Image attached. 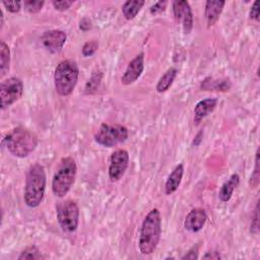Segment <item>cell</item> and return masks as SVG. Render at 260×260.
Returning a JSON list of instances; mask_svg holds the SVG:
<instances>
[{"label": "cell", "instance_id": "277c9868", "mask_svg": "<svg viewBox=\"0 0 260 260\" xmlns=\"http://www.w3.org/2000/svg\"><path fill=\"white\" fill-rule=\"evenodd\" d=\"M79 75V69L73 60L61 61L54 72V84L57 93L67 96L74 90Z\"/></svg>", "mask_w": 260, "mask_h": 260}, {"label": "cell", "instance_id": "4fadbf2b", "mask_svg": "<svg viewBox=\"0 0 260 260\" xmlns=\"http://www.w3.org/2000/svg\"><path fill=\"white\" fill-rule=\"evenodd\" d=\"M207 219V214L202 208H193L186 216L184 221V226L187 231L191 233L199 232L205 224Z\"/></svg>", "mask_w": 260, "mask_h": 260}, {"label": "cell", "instance_id": "603a6c76", "mask_svg": "<svg viewBox=\"0 0 260 260\" xmlns=\"http://www.w3.org/2000/svg\"><path fill=\"white\" fill-rule=\"evenodd\" d=\"M259 182H260V169H259V148H258L255 155V167L250 177L249 185L251 188H257L259 185Z\"/></svg>", "mask_w": 260, "mask_h": 260}, {"label": "cell", "instance_id": "4316f807", "mask_svg": "<svg viewBox=\"0 0 260 260\" xmlns=\"http://www.w3.org/2000/svg\"><path fill=\"white\" fill-rule=\"evenodd\" d=\"M99 48V43L96 41H88L82 47V55L85 57L93 55Z\"/></svg>", "mask_w": 260, "mask_h": 260}, {"label": "cell", "instance_id": "484cf974", "mask_svg": "<svg viewBox=\"0 0 260 260\" xmlns=\"http://www.w3.org/2000/svg\"><path fill=\"white\" fill-rule=\"evenodd\" d=\"M250 232L254 235H258V233H259V204H258V201L256 203L255 210H254V213L252 215Z\"/></svg>", "mask_w": 260, "mask_h": 260}, {"label": "cell", "instance_id": "4dcf8cb0", "mask_svg": "<svg viewBox=\"0 0 260 260\" xmlns=\"http://www.w3.org/2000/svg\"><path fill=\"white\" fill-rule=\"evenodd\" d=\"M198 258V246H194L192 249H190L181 259H190V260H195Z\"/></svg>", "mask_w": 260, "mask_h": 260}, {"label": "cell", "instance_id": "5bb4252c", "mask_svg": "<svg viewBox=\"0 0 260 260\" xmlns=\"http://www.w3.org/2000/svg\"><path fill=\"white\" fill-rule=\"evenodd\" d=\"M224 5H225L224 1H218V0L206 1L204 14H205V18H206L208 27L214 25L215 22L218 20Z\"/></svg>", "mask_w": 260, "mask_h": 260}, {"label": "cell", "instance_id": "9a60e30c", "mask_svg": "<svg viewBox=\"0 0 260 260\" xmlns=\"http://www.w3.org/2000/svg\"><path fill=\"white\" fill-rule=\"evenodd\" d=\"M184 174V167L182 164L177 165L175 169L172 171V173L169 175L166 184H165V191L167 195H171L174 192H176L181 185L182 178Z\"/></svg>", "mask_w": 260, "mask_h": 260}, {"label": "cell", "instance_id": "5b68a950", "mask_svg": "<svg viewBox=\"0 0 260 260\" xmlns=\"http://www.w3.org/2000/svg\"><path fill=\"white\" fill-rule=\"evenodd\" d=\"M76 173L75 160L70 156L63 157L52 180V191L56 197L62 198L69 192L74 183Z\"/></svg>", "mask_w": 260, "mask_h": 260}, {"label": "cell", "instance_id": "44dd1931", "mask_svg": "<svg viewBox=\"0 0 260 260\" xmlns=\"http://www.w3.org/2000/svg\"><path fill=\"white\" fill-rule=\"evenodd\" d=\"M10 66V51L8 46L1 41L0 43V73L3 77L8 71Z\"/></svg>", "mask_w": 260, "mask_h": 260}, {"label": "cell", "instance_id": "d6a6232c", "mask_svg": "<svg viewBox=\"0 0 260 260\" xmlns=\"http://www.w3.org/2000/svg\"><path fill=\"white\" fill-rule=\"evenodd\" d=\"M90 27H91V21H90L88 18L84 17V18H82V19L80 20V22H79V28H80L81 30L86 31V30H88Z\"/></svg>", "mask_w": 260, "mask_h": 260}, {"label": "cell", "instance_id": "836d02e7", "mask_svg": "<svg viewBox=\"0 0 260 260\" xmlns=\"http://www.w3.org/2000/svg\"><path fill=\"white\" fill-rule=\"evenodd\" d=\"M203 259H221V255L217 251H210L203 255Z\"/></svg>", "mask_w": 260, "mask_h": 260}, {"label": "cell", "instance_id": "ba28073f", "mask_svg": "<svg viewBox=\"0 0 260 260\" xmlns=\"http://www.w3.org/2000/svg\"><path fill=\"white\" fill-rule=\"evenodd\" d=\"M23 93V83L17 77H10L1 83V109L4 110L18 101Z\"/></svg>", "mask_w": 260, "mask_h": 260}, {"label": "cell", "instance_id": "d4e9b609", "mask_svg": "<svg viewBox=\"0 0 260 260\" xmlns=\"http://www.w3.org/2000/svg\"><path fill=\"white\" fill-rule=\"evenodd\" d=\"M45 2L44 1H35V0H27L23 2L25 10L29 13H38L43 8Z\"/></svg>", "mask_w": 260, "mask_h": 260}, {"label": "cell", "instance_id": "d6986e66", "mask_svg": "<svg viewBox=\"0 0 260 260\" xmlns=\"http://www.w3.org/2000/svg\"><path fill=\"white\" fill-rule=\"evenodd\" d=\"M177 73H178V70L174 67L168 69L162 75L161 77L159 78V80L157 81V84H156V91L157 92H165L167 91L173 84L176 76H177Z\"/></svg>", "mask_w": 260, "mask_h": 260}, {"label": "cell", "instance_id": "1f68e13d", "mask_svg": "<svg viewBox=\"0 0 260 260\" xmlns=\"http://www.w3.org/2000/svg\"><path fill=\"white\" fill-rule=\"evenodd\" d=\"M250 18L254 19L256 21L259 20V7H258V1H255L250 9Z\"/></svg>", "mask_w": 260, "mask_h": 260}, {"label": "cell", "instance_id": "cb8c5ba5", "mask_svg": "<svg viewBox=\"0 0 260 260\" xmlns=\"http://www.w3.org/2000/svg\"><path fill=\"white\" fill-rule=\"evenodd\" d=\"M101 78H102V74L99 72V73H95V74H92L91 78L88 80V82L86 83V86H85V93H92L94 90H96V88L99 87L100 85V82H101Z\"/></svg>", "mask_w": 260, "mask_h": 260}, {"label": "cell", "instance_id": "8fae6325", "mask_svg": "<svg viewBox=\"0 0 260 260\" xmlns=\"http://www.w3.org/2000/svg\"><path fill=\"white\" fill-rule=\"evenodd\" d=\"M144 69V54L139 53L128 64L125 72L121 77V82L124 85H129L135 82L141 75Z\"/></svg>", "mask_w": 260, "mask_h": 260}, {"label": "cell", "instance_id": "ffe728a7", "mask_svg": "<svg viewBox=\"0 0 260 260\" xmlns=\"http://www.w3.org/2000/svg\"><path fill=\"white\" fill-rule=\"evenodd\" d=\"M231 87V82L229 79H213V78H205L201 83V88L205 90H221L226 91Z\"/></svg>", "mask_w": 260, "mask_h": 260}, {"label": "cell", "instance_id": "52a82bcc", "mask_svg": "<svg viewBox=\"0 0 260 260\" xmlns=\"http://www.w3.org/2000/svg\"><path fill=\"white\" fill-rule=\"evenodd\" d=\"M128 138V129L119 124H102L94 134V140L100 145L113 147L123 143Z\"/></svg>", "mask_w": 260, "mask_h": 260}, {"label": "cell", "instance_id": "3957f363", "mask_svg": "<svg viewBox=\"0 0 260 260\" xmlns=\"http://www.w3.org/2000/svg\"><path fill=\"white\" fill-rule=\"evenodd\" d=\"M37 135L23 127H16L9 131L3 138L7 150L16 157H25L38 145Z\"/></svg>", "mask_w": 260, "mask_h": 260}, {"label": "cell", "instance_id": "7c38bea8", "mask_svg": "<svg viewBox=\"0 0 260 260\" xmlns=\"http://www.w3.org/2000/svg\"><path fill=\"white\" fill-rule=\"evenodd\" d=\"M67 36L63 30L51 29L44 32L42 36V43L44 47L51 53L55 54L62 50L66 43Z\"/></svg>", "mask_w": 260, "mask_h": 260}, {"label": "cell", "instance_id": "2e32d148", "mask_svg": "<svg viewBox=\"0 0 260 260\" xmlns=\"http://www.w3.org/2000/svg\"><path fill=\"white\" fill-rule=\"evenodd\" d=\"M217 105V100L216 99H205L200 102H198L194 108V115L195 118L194 120L196 122H199L206 116H208L210 113L214 111Z\"/></svg>", "mask_w": 260, "mask_h": 260}, {"label": "cell", "instance_id": "7a4b0ae2", "mask_svg": "<svg viewBox=\"0 0 260 260\" xmlns=\"http://www.w3.org/2000/svg\"><path fill=\"white\" fill-rule=\"evenodd\" d=\"M46 190V173L40 164L29 167L24 186V203L31 208L38 207L44 199Z\"/></svg>", "mask_w": 260, "mask_h": 260}, {"label": "cell", "instance_id": "f546056e", "mask_svg": "<svg viewBox=\"0 0 260 260\" xmlns=\"http://www.w3.org/2000/svg\"><path fill=\"white\" fill-rule=\"evenodd\" d=\"M3 6L11 13H16L18 12L20 9H21V4L22 2L20 1H12V2H7V1H4L3 3Z\"/></svg>", "mask_w": 260, "mask_h": 260}, {"label": "cell", "instance_id": "30bf717a", "mask_svg": "<svg viewBox=\"0 0 260 260\" xmlns=\"http://www.w3.org/2000/svg\"><path fill=\"white\" fill-rule=\"evenodd\" d=\"M173 11L175 18L183 26L186 35L190 34L193 28V13L188 1L180 0L173 2Z\"/></svg>", "mask_w": 260, "mask_h": 260}, {"label": "cell", "instance_id": "e0dca14e", "mask_svg": "<svg viewBox=\"0 0 260 260\" xmlns=\"http://www.w3.org/2000/svg\"><path fill=\"white\" fill-rule=\"evenodd\" d=\"M240 183V177L238 174H233L220 187L218 192V197L222 202H226L232 198L235 189Z\"/></svg>", "mask_w": 260, "mask_h": 260}, {"label": "cell", "instance_id": "9c48e42d", "mask_svg": "<svg viewBox=\"0 0 260 260\" xmlns=\"http://www.w3.org/2000/svg\"><path fill=\"white\" fill-rule=\"evenodd\" d=\"M129 165V153L125 149H117L111 154L109 165V178L112 182L119 181L125 174Z\"/></svg>", "mask_w": 260, "mask_h": 260}, {"label": "cell", "instance_id": "ac0fdd59", "mask_svg": "<svg viewBox=\"0 0 260 260\" xmlns=\"http://www.w3.org/2000/svg\"><path fill=\"white\" fill-rule=\"evenodd\" d=\"M144 5V1L128 0L122 5V13L127 20H132L141 10Z\"/></svg>", "mask_w": 260, "mask_h": 260}, {"label": "cell", "instance_id": "8992f818", "mask_svg": "<svg viewBox=\"0 0 260 260\" xmlns=\"http://www.w3.org/2000/svg\"><path fill=\"white\" fill-rule=\"evenodd\" d=\"M56 215L62 230L67 233L76 231L79 222V208L75 201L67 199L56 204Z\"/></svg>", "mask_w": 260, "mask_h": 260}, {"label": "cell", "instance_id": "6da1fadb", "mask_svg": "<svg viewBox=\"0 0 260 260\" xmlns=\"http://www.w3.org/2000/svg\"><path fill=\"white\" fill-rule=\"evenodd\" d=\"M161 235V216L157 208H152L144 217L140 236L139 250L143 255H150L157 247Z\"/></svg>", "mask_w": 260, "mask_h": 260}, {"label": "cell", "instance_id": "83f0119b", "mask_svg": "<svg viewBox=\"0 0 260 260\" xmlns=\"http://www.w3.org/2000/svg\"><path fill=\"white\" fill-rule=\"evenodd\" d=\"M167 4H168V1H157V2H155L149 8L150 14L156 15V14H159V13L164 12L167 8Z\"/></svg>", "mask_w": 260, "mask_h": 260}, {"label": "cell", "instance_id": "7402d4cb", "mask_svg": "<svg viewBox=\"0 0 260 260\" xmlns=\"http://www.w3.org/2000/svg\"><path fill=\"white\" fill-rule=\"evenodd\" d=\"M44 258H45V256L42 255L41 251L36 246H29V247L25 248L18 256V260H23V259L35 260V259H44Z\"/></svg>", "mask_w": 260, "mask_h": 260}, {"label": "cell", "instance_id": "f1b7e54d", "mask_svg": "<svg viewBox=\"0 0 260 260\" xmlns=\"http://www.w3.org/2000/svg\"><path fill=\"white\" fill-rule=\"evenodd\" d=\"M54 8L56 10H59V11H65L67 10L68 8H70V6L73 4V1H69V0H54L52 2Z\"/></svg>", "mask_w": 260, "mask_h": 260}]
</instances>
